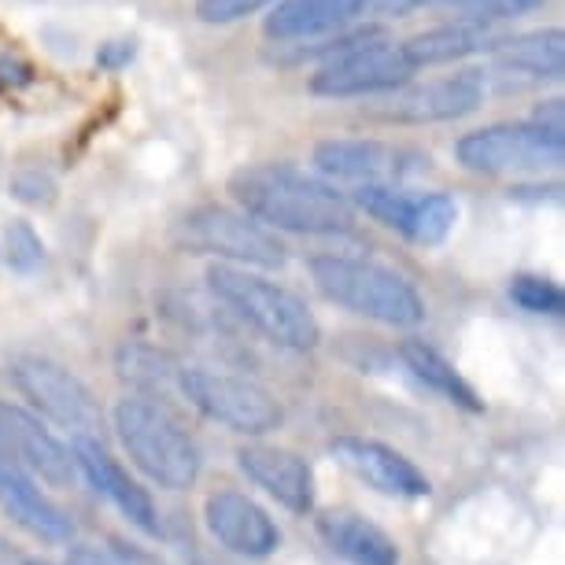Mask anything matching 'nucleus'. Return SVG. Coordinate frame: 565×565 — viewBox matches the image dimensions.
<instances>
[{"instance_id": "1", "label": "nucleus", "mask_w": 565, "mask_h": 565, "mask_svg": "<svg viewBox=\"0 0 565 565\" xmlns=\"http://www.w3.org/2000/svg\"><path fill=\"white\" fill-rule=\"evenodd\" d=\"M230 196L266 230L337 237L355 226V207L329 181L292 163H248L230 174Z\"/></svg>"}, {"instance_id": "2", "label": "nucleus", "mask_w": 565, "mask_h": 565, "mask_svg": "<svg viewBox=\"0 0 565 565\" xmlns=\"http://www.w3.org/2000/svg\"><path fill=\"white\" fill-rule=\"evenodd\" d=\"M311 277L318 292L344 311L381 326L411 329L425 322V300L403 274L355 255H315Z\"/></svg>"}, {"instance_id": "3", "label": "nucleus", "mask_w": 565, "mask_h": 565, "mask_svg": "<svg viewBox=\"0 0 565 565\" xmlns=\"http://www.w3.org/2000/svg\"><path fill=\"white\" fill-rule=\"evenodd\" d=\"M207 285L241 322H248L255 333H263L277 348L311 351L322 340V326H318L311 307L285 285H277L263 274H252L248 266H211Z\"/></svg>"}, {"instance_id": "4", "label": "nucleus", "mask_w": 565, "mask_h": 565, "mask_svg": "<svg viewBox=\"0 0 565 565\" xmlns=\"http://www.w3.org/2000/svg\"><path fill=\"white\" fill-rule=\"evenodd\" d=\"M115 433L148 481L170 492H185L200 477V447L181 422L152 396H126L115 403Z\"/></svg>"}, {"instance_id": "5", "label": "nucleus", "mask_w": 565, "mask_h": 565, "mask_svg": "<svg viewBox=\"0 0 565 565\" xmlns=\"http://www.w3.org/2000/svg\"><path fill=\"white\" fill-rule=\"evenodd\" d=\"M174 244L189 255H215L230 266H259V270H277L285 266V244L274 230L255 222L244 211L204 204L185 211L174 222Z\"/></svg>"}, {"instance_id": "6", "label": "nucleus", "mask_w": 565, "mask_h": 565, "mask_svg": "<svg viewBox=\"0 0 565 565\" xmlns=\"http://www.w3.org/2000/svg\"><path fill=\"white\" fill-rule=\"evenodd\" d=\"M455 159L469 174H543L565 163V137L540 122H499L458 137Z\"/></svg>"}, {"instance_id": "7", "label": "nucleus", "mask_w": 565, "mask_h": 565, "mask_svg": "<svg viewBox=\"0 0 565 565\" xmlns=\"http://www.w3.org/2000/svg\"><path fill=\"white\" fill-rule=\"evenodd\" d=\"M178 392L196 407L207 422L226 425L230 433L241 436H266L281 429L285 411L263 385H255L237 373H222L207 366H181L178 370Z\"/></svg>"}, {"instance_id": "8", "label": "nucleus", "mask_w": 565, "mask_h": 565, "mask_svg": "<svg viewBox=\"0 0 565 565\" xmlns=\"http://www.w3.org/2000/svg\"><path fill=\"white\" fill-rule=\"evenodd\" d=\"M414 78L411 60L403 56V45H392L385 38H370L362 45L326 60L311 74L307 89L326 100H351V97H385Z\"/></svg>"}, {"instance_id": "9", "label": "nucleus", "mask_w": 565, "mask_h": 565, "mask_svg": "<svg viewBox=\"0 0 565 565\" xmlns=\"http://www.w3.org/2000/svg\"><path fill=\"white\" fill-rule=\"evenodd\" d=\"M12 381L34 407L74 436L100 433V403L93 399L89 385L74 377L67 366L41 355H23L12 362Z\"/></svg>"}, {"instance_id": "10", "label": "nucleus", "mask_w": 565, "mask_h": 565, "mask_svg": "<svg viewBox=\"0 0 565 565\" xmlns=\"http://www.w3.org/2000/svg\"><path fill=\"white\" fill-rule=\"evenodd\" d=\"M355 204L366 211L370 218H377L381 226L403 233L414 244H444L451 237L455 222H458V204L447 193H407L403 185H355Z\"/></svg>"}, {"instance_id": "11", "label": "nucleus", "mask_w": 565, "mask_h": 565, "mask_svg": "<svg viewBox=\"0 0 565 565\" xmlns=\"http://www.w3.org/2000/svg\"><path fill=\"white\" fill-rule=\"evenodd\" d=\"M385 104H377L370 115L381 122L396 126H433V122H455L466 119L481 108L484 82L477 71L451 74V78H436L425 85H399V89L385 93Z\"/></svg>"}, {"instance_id": "12", "label": "nucleus", "mask_w": 565, "mask_h": 565, "mask_svg": "<svg viewBox=\"0 0 565 565\" xmlns=\"http://www.w3.org/2000/svg\"><path fill=\"white\" fill-rule=\"evenodd\" d=\"M0 451L12 455L38 481L56 488H67L74 481V473H78L71 447L52 429H45V422L38 414L4 399H0Z\"/></svg>"}, {"instance_id": "13", "label": "nucleus", "mask_w": 565, "mask_h": 565, "mask_svg": "<svg viewBox=\"0 0 565 565\" xmlns=\"http://www.w3.org/2000/svg\"><path fill=\"white\" fill-rule=\"evenodd\" d=\"M329 455L337 458L348 473H355L362 484H370L373 492L392 495V499H425L433 495L429 477L411 462L407 455H399L396 447L370 440V436H337L329 444Z\"/></svg>"}, {"instance_id": "14", "label": "nucleus", "mask_w": 565, "mask_h": 565, "mask_svg": "<svg viewBox=\"0 0 565 565\" xmlns=\"http://www.w3.org/2000/svg\"><path fill=\"white\" fill-rule=\"evenodd\" d=\"M71 455H74V466H78V473L89 481L93 492L108 499V503L119 510L130 525L148 532V536H159V532H163V521H159V510L152 503V495H148L145 488L137 484L119 462H115V458L108 455V447H104L97 436H74Z\"/></svg>"}, {"instance_id": "15", "label": "nucleus", "mask_w": 565, "mask_h": 565, "mask_svg": "<svg viewBox=\"0 0 565 565\" xmlns=\"http://www.w3.org/2000/svg\"><path fill=\"white\" fill-rule=\"evenodd\" d=\"M207 532L222 547L241 554V558H270L281 547V529L266 510L255 503L252 495L237 492V488H222L211 492L204 503Z\"/></svg>"}, {"instance_id": "16", "label": "nucleus", "mask_w": 565, "mask_h": 565, "mask_svg": "<svg viewBox=\"0 0 565 565\" xmlns=\"http://www.w3.org/2000/svg\"><path fill=\"white\" fill-rule=\"evenodd\" d=\"M411 152L392 148L385 141H373V137H333L315 148V167L318 174L329 181H348V185H399L411 174Z\"/></svg>"}, {"instance_id": "17", "label": "nucleus", "mask_w": 565, "mask_h": 565, "mask_svg": "<svg viewBox=\"0 0 565 565\" xmlns=\"http://www.w3.org/2000/svg\"><path fill=\"white\" fill-rule=\"evenodd\" d=\"M237 466L248 481L259 484L266 495H274L285 510H292V514L315 510V469L296 451L270 444H244L237 451Z\"/></svg>"}, {"instance_id": "18", "label": "nucleus", "mask_w": 565, "mask_h": 565, "mask_svg": "<svg viewBox=\"0 0 565 565\" xmlns=\"http://www.w3.org/2000/svg\"><path fill=\"white\" fill-rule=\"evenodd\" d=\"M0 510L49 543H67L74 536V521L67 518V510L52 503L41 492L38 477L19 466L8 451H0Z\"/></svg>"}, {"instance_id": "19", "label": "nucleus", "mask_w": 565, "mask_h": 565, "mask_svg": "<svg viewBox=\"0 0 565 565\" xmlns=\"http://www.w3.org/2000/svg\"><path fill=\"white\" fill-rule=\"evenodd\" d=\"M318 536L348 565H399V547L381 525L362 518L359 510L337 507L318 518Z\"/></svg>"}, {"instance_id": "20", "label": "nucleus", "mask_w": 565, "mask_h": 565, "mask_svg": "<svg viewBox=\"0 0 565 565\" xmlns=\"http://www.w3.org/2000/svg\"><path fill=\"white\" fill-rule=\"evenodd\" d=\"M366 0H281L270 15H266V38L270 41H315L326 34H337L351 19L362 15Z\"/></svg>"}, {"instance_id": "21", "label": "nucleus", "mask_w": 565, "mask_h": 565, "mask_svg": "<svg viewBox=\"0 0 565 565\" xmlns=\"http://www.w3.org/2000/svg\"><path fill=\"white\" fill-rule=\"evenodd\" d=\"M499 45L495 30L488 23H473V19H458V23L433 26L425 34L403 41V56L411 60L414 71L422 67H444V63H458L477 52H492Z\"/></svg>"}, {"instance_id": "22", "label": "nucleus", "mask_w": 565, "mask_h": 565, "mask_svg": "<svg viewBox=\"0 0 565 565\" xmlns=\"http://www.w3.org/2000/svg\"><path fill=\"white\" fill-rule=\"evenodd\" d=\"M495 67L507 74H521L532 82H558L565 74V34L562 30H536L514 41H499Z\"/></svg>"}, {"instance_id": "23", "label": "nucleus", "mask_w": 565, "mask_h": 565, "mask_svg": "<svg viewBox=\"0 0 565 565\" xmlns=\"http://www.w3.org/2000/svg\"><path fill=\"white\" fill-rule=\"evenodd\" d=\"M399 355H403V362H407V370L414 373V377H418L429 392H436L444 403H451V407L469 411V414L484 411V399L477 396V388L469 385V381L440 355V351L425 344V340H407V344L399 348Z\"/></svg>"}, {"instance_id": "24", "label": "nucleus", "mask_w": 565, "mask_h": 565, "mask_svg": "<svg viewBox=\"0 0 565 565\" xmlns=\"http://www.w3.org/2000/svg\"><path fill=\"white\" fill-rule=\"evenodd\" d=\"M178 362L159 355L156 348H145V344H126L119 351V373L126 381H134L137 388L145 392H159L167 385H178Z\"/></svg>"}, {"instance_id": "25", "label": "nucleus", "mask_w": 565, "mask_h": 565, "mask_svg": "<svg viewBox=\"0 0 565 565\" xmlns=\"http://www.w3.org/2000/svg\"><path fill=\"white\" fill-rule=\"evenodd\" d=\"M510 300L525 315H540V318H558L565 311L562 285L540 274H518L514 281H510Z\"/></svg>"}, {"instance_id": "26", "label": "nucleus", "mask_w": 565, "mask_h": 565, "mask_svg": "<svg viewBox=\"0 0 565 565\" xmlns=\"http://www.w3.org/2000/svg\"><path fill=\"white\" fill-rule=\"evenodd\" d=\"M455 15L473 19V23H503V19H521L543 8L547 0H444Z\"/></svg>"}, {"instance_id": "27", "label": "nucleus", "mask_w": 565, "mask_h": 565, "mask_svg": "<svg viewBox=\"0 0 565 565\" xmlns=\"http://www.w3.org/2000/svg\"><path fill=\"white\" fill-rule=\"evenodd\" d=\"M4 259L19 274H30V270H38V266H41V259H45V244H41L38 230L30 226V222H8Z\"/></svg>"}, {"instance_id": "28", "label": "nucleus", "mask_w": 565, "mask_h": 565, "mask_svg": "<svg viewBox=\"0 0 565 565\" xmlns=\"http://www.w3.org/2000/svg\"><path fill=\"white\" fill-rule=\"evenodd\" d=\"M270 4H277V0H196V15H200V23H207V26H230L255 12H263V8H270Z\"/></svg>"}, {"instance_id": "29", "label": "nucleus", "mask_w": 565, "mask_h": 565, "mask_svg": "<svg viewBox=\"0 0 565 565\" xmlns=\"http://www.w3.org/2000/svg\"><path fill=\"white\" fill-rule=\"evenodd\" d=\"M12 196L23 200L30 207H49L56 200V181H52L45 170L38 167H23L12 181Z\"/></svg>"}, {"instance_id": "30", "label": "nucleus", "mask_w": 565, "mask_h": 565, "mask_svg": "<svg viewBox=\"0 0 565 565\" xmlns=\"http://www.w3.org/2000/svg\"><path fill=\"white\" fill-rule=\"evenodd\" d=\"M433 4H440V0H366L362 12H370L377 19H403V15L422 12V8H433Z\"/></svg>"}, {"instance_id": "31", "label": "nucleus", "mask_w": 565, "mask_h": 565, "mask_svg": "<svg viewBox=\"0 0 565 565\" xmlns=\"http://www.w3.org/2000/svg\"><path fill=\"white\" fill-rule=\"evenodd\" d=\"M134 41H108V45H104L100 52H97V63L104 71H122L126 63L134 60Z\"/></svg>"}, {"instance_id": "32", "label": "nucleus", "mask_w": 565, "mask_h": 565, "mask_svg": "<svg viewBox=\"0 0 565 565\" xmlns=\"http://www.w3.org/2000/svg\"><path fill=\"white\" fill-rule=\"evenodd\" d=\"M63 565H119V562L108 558V554H100V551H93V547H74Z\"/></svg>"}, {"instance_id": "33", "label": "nucleus", "mask_w": 565, "mask_h": 565, "mask_svg": "<svg viewBox=\"0 0 565 565\" xmlns=\"http://www.w3.org/2000/svg\"><path fill=\"white\" fill-rule=\"evenodd\" d=\"M532 122L551 126V130H558V134H562V100H547V108H540V111H536V119H532Z\"/></svg>"}, {"instance_id": "34", "label": "nucleus", "mask_w": 565, "mask_h": 565, "mask_svg": "<svg viewBox=\"0 0 565 565\" xmlns=\"http://www.w3.org/2000/svg\"><path fill=\"white\" fill-rule=\"evenodd\" d=\"M0 565H23V562L15 558V551L8 547V540H4V536H0Z\"/></svg>"}, {"instance_id": "35", "label": "nucleus", "mask_w": 565, "mask_h": 565, "mask_svg": "<svg viewBox=\"0 0 565 565\" xmlns=\"http://www.w3.org/2000/svg\"><path fill=\"white\" fill-rule=\"evenodd\" d=\"M23 565H49V562H41V558H30V562H23Z\"/></svg>"}]
</instances>
